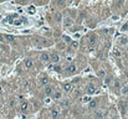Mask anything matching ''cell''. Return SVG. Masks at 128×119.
Masks as SVG:
<instances>
[{
	"mask_svg": "<svg viewBox=\"0 0 128 119\" xmlns=\"http://www.w3.org/2000/svg\"><path fill=\"white\" fill-rule=\"evenodd\" d=\"M118 109H120V112H121L122 116H124V114L127 113V109H128L127 98H126V99H121V101L118 102Z\"/></svg>",
	"mask_w": 128,
	"mask_h": 119,
	"instance_id": "cell-15",
	"label": "cell"
},
{
	"mask_svg": "<svg viewBox=\"0 0 128 119\" xmlns=\"http://www.w3.org/2000/svg\"><path fill=\"white\" fill-rule=\"evenodd\" d=\"M60 89H61V92L65 94V96H68V94H71L72 92H74V89H75V87L72 86V83L71 82H61L60 83Z\"/></svg>",
	"mask_w": 128,
	"mask_h": 119,
	"instance_id": "cell-3",
	"label": "cell"
},
{
	"mask_svg": "<svg viewBox=\"0 0 128 119\" xmlns=\"http://www.w3.org/2000/svg\"><path fill=\"white\" fill-rule=\"evenodd\" d=\"M87 45H88V47L90 48H93V47H96L97 46V42H98V37H97V35L94 34V32H91L88 36H87Z\"/></svg>",
	"mask_w": 128,
	"mask_h": 119,
	"instance_id": "cell-10",
	"label": "cell"
},
{
	"mask_svg": "<svg viewBox=\"0 0 128 119\" xmlns=\"http://www.w3.org/2000/svg\"><path fill=\"white\" fill-rule=\"evenodd\" d=\"M55 48H56L55 51H57V52L60 53V52H62V51H66V50H67V45H66L62 40H57V41H56V43H55Z\"/></svg>",
	"mask_w": 128,
	"mask_h": 119,
	"instance_id": "cell-17",
	"label": "cell"
},
{
	"mask_svg": "<svg viewBox=\"0 0 128 119\" xmlns=\"http://www.w3.org/2000/svg\"><path fill=\"white\" fill-rule=\"evenodd\" d=\"M64 68H65V65L61 62V63H57V65H52V71L57 75H62L64 73Z\"/></svg>",
	"mask_w": 128,
	"mask_h": 119,
	"instance_id": "cell-21",
	"label": "cell"
},
{
	"mask_svg": "<svg viewBox=\"0 0 128 119\" xmlns=\"http://www.w3.org/2000/svg\"><path fill=\"white\" fill-rule=\"evenodd\" d=\"M22 63H24V66H25V68H26V70H32V68L35 67V62H34V60H32V58H30V57L24 58Z\"/></svg>",
	"mask_w": 128,
	"mask_h": 119,
	"instance_id": "cell-19",
	"label": "cell"
},
{
	"mask_svg": "<svg viewBox=\"0 0 128 119\" xmlns=\"http://www.w3.org/2000/svg\"><path fill=\"white\" fill-rule=\"evenodd\" d=\"M1 52H2V50H1V46H0V57H1Z\"/></svg>",
	"mask_w": 128,
	"mask_h": 119,
	"instance_id": "cell-35",
	"label": "cell"
},
{
	"mask_svg": "<svg viewBox=\"0 0 128 119\" xmlns=\"http://www.w3.org/2000/svg\"><path fill=\"white\" fill-rule=\"evenodd\" d=\"M101 97H96V98H91L90 99V102H88V104H87V108L90 109V111H96V109H100V108H102L101 107Z\"/></svg>",
	"mask_w": 128,
	"mask_h": 119,
	"instance_id": "cell-5",
	"label": "cell"
},
{
	"mask_svg": "<svg viewBox=\"0 0 128 119\" xmlns=\"http://www.w3.org/2000/svg\"><path fill=\"white\" fill-rule=\"evenodd\" d=\"M47 113H48V116H50L51 119H58L61 117V109H60V107H57V106L50 107Z\"/></svg>",
	"mask_w": 128,
	"mask_h": 119,
	"instance_id": "cell-6",
	"label": "cell"
},
{
	"mask_svg": "<svg viewBox=\"0 0 128 119\" xmlns=\"http://www.w3.org/2000/svg\"><path fill=\"white\" fill-rule=\"evenodd\" d=\"M112 56L113 57H116V58H122V56H123V53H122V51L120 50V48H113L112 50Z\"/></svg>",
	"mask_w": 128,
	"mask_h": 119,
	"instance_id": "cell-27",
	"label": "cell"
},
{
	"mask_svg": "<svg viewBox=\"0 0 128 119\" xmlns=\"http://www.w3.org/2000/svg\"><path fill=\"white\" fill-rule=\"evenodd\" d=\"M60 40H62V41H64V42H65V43H66L67 46H68V45H70V42L72 41V39H71V37H70L68 35H62Z\"/></svg>",
	"mask_w": 128,
	"mask_h": 119,
	"instance_id": "cell-28",
	"label": "cell"
},
{
	"mask_svg": "<svg viewBox=\"0 0 128 119\" xmlns=\"http://www.w3.org/2000/svg\"><path fill=\"white\" fill-rule=\"evenodd\" d=\"M4 39L6 42H15L16 41V37L12 36V35H4Z\"/></svg>",
	"mask_w": 128,
	"mask_h": 119,
	"instance_id": "cell-29",
	"label": "cell"
},
{
	"mask_svg": "<svg viewBox=\"0 0 128 119\" xmlns=\"http://www.w3.org/2000/svg\"><path fill=\"white\" fill-rule=\"evenodd\" d=\"M103 79H104V84H106L107 87H110V86L112 84L113 79H114V76H113V75H111V73H110V75L107 73V75H106V77H104Z\"/></svg>",
	"mask_w": 128,
	"mask_h": 119,
	"instance_id": "cell-25",
	"label": "cell"
},
{
	"mask_svg": "<svg viewBox=\"0 0 128 119\" xmlns=\"http://www.w3.org/2000/svg\"><path fill=\"white\" fill-rule=\"evenodd\" d=\"M64 97H65V94L61 92V89L57 87L56 89H55V92H54V94L51 96V98H52V101H55V102H61V101H64Z\"/></svg>",
	"mask_w": 128,
	"mask_h": 119,
	"instance_id": "cell-14",
	"label": "cell"
},
{
	"mask_svg": "<svg viewBox=\"0 0 128 119\" xmlns=\"http://www.w3.org/2000/svg\"><path fill=\"white\" fill-rule=\"evenodd\" d=\"M121 31H122V32H127L128 31V21L124 22V24L121 26Z\"/></svg>",
	"mask_w": 128,
	"mask_h": 119,
	"instance_id": "cell-30",
	"label": "cell"
},
{
	"mask_svg": "<svg viewBox=\"0 0 128 119\" xmlns=\"http://www.w3.org/2000/svg\"><path fill=\"white\" fill-rule=\"evenodd\" d=\"M104 119H113V118H112V117H110V116H106V117H104Z\"/></svg>",
	"mask_w": 128,
	"mask_h": 119,
	"instance_id": "cell-33",
	"label": "cell"
},
{
	"mask_svg": "<svg viewBox=\"0 0 128 119\" xmlns=\"http://www.w3.org/2000/svg\"><path fill=\"white\" fill-rule=\"evenodd\" d=\"M51 83V78L48 77V75H46V73H41L40 76H39V86L40 87H46V86H48Z\"/></svg>",
	"mask_w": 128,
	"mask_h": 119,
	"instance_id": "cell-12",
	"label": "cell"
},
{
	"mask_svg": "<svg viewBox=\"0 0 128 119\" xmlns=\"http://www.w3.org/2000/svg\"><path fill=\"white\" fill-rule=\"evenodd\" d=\"M106 114H104V109L103 108H100V109H96L94 113H93V119H104Z\"/></svg>",
	"mask_w": 128,
	"mask_h": 119,
	"instance_id": "cell-22",
	"label": "cell"
},
{
	"mask_svg": "<svg viewBox=\"0 0 128 119\" xmlns=\"http://www.w3.org/2000/svg\"><path fill=\"white\" fill-rule=\"evenodd\" d=\"M29 102H30V109L34 111V112L35 111H40L42 108V103L40 101H38V99H31Z\"/></svg>",
	"mask_w": 128,
	"mask_h": 119,
	"instance_id": "cell-16",
	"label": "cell"
},
{
	"mask_svg": "<svg viewBox=\"0 0 128 119\" xmlns=\"http://www.w3.org/2000/svg\"><path fill=\"white\" fill-rule=\"evenodd\" d=\"M54 5H56V7H62V6H66V2H64V1H56V2H54Z\"/></svg>",
	"mask_w": 128,
	"mask_h": 119,
	"instance_id": "cell-31",
	"label": "cell"
},
{
	"mask_svg": "<svg viewBox=\"0 0 128 119\" xmlns=\"http://www.w3.org/2000/svg\"><path fill=\"white\" fill-rule=\"evenodd\" d=\"M124 66H126V70H128V58L124 60Z\"/></svg>",
	"mask_w": 128,
	"mask_h": 119,
	"instance_id": "cell-32",
	"label": "cell"
},
{
	"mask_svg": "<svg viewBox=\"0 0 128 119\" xmlns=\"http://www.w3.org/2000/svg\"><path fill=\"white\" fill-rule=\"evenodd\" d=\"M120 96L123 97V98H128V86L127 84H123L121 91H120Z\"/></svg>",
	"mask_w": 128,
	"mask_h": 119,
	"instance_id": "cell-26",
	"label": "cell"
},
{
	"mask_svg": "<svg viewBox=\"0 0 128 119\" xmlns=\"http://www.w3.org/2000/svg\"><path fill=\"white\" fill-rule=\"evenodd\" d=\"M2 92V87H1V84H0V93Z\"/></svg>",
	"mask_w": 128,
	"mask_h": 119,
	"instance_id": "cell-34",
	"label": "cell"
},
{
	"mask_svg": "<svg viewBox=\"0 0 128 119\" xmlns=\"http://www.w3.org/2000/svg\"><path fill=\"white\" fill-rule=\"evenodd\" d=\"M78 71H80V70H78L77 65L72 62V63H70V65H66V66H65L62 76H64V77H72V76L77 75V73H78Z\"/></svg>",
	"mask_w": 128,
	"mask_h": 119,
	"instance_id": "cell-2",
	"label": "cell"
},
{
	"mask_svg": "<svg viewBox=\"0 0 128 119\" xmlns=\"http://www.w3.org/2000/svg\"><path fill=\"white\" fill-rule=\"evenodd\" d=\"M78 48H80V41H78V40H72V41L70 42V45L67 46L66 52L70 53V55H74Z\"/></svg>",
	"mask_w": 128,
	"mask_h": 119,
	"instance_id": "cell-7",
	"label": "cell"
},
{
	"mask_svg": "<svg viewBox=\"0 0 128 119\" xmlns=\"http://www.w3.org/2000/svg\"><path fill=\"white\" fill-rule=\"evenodd\" d=\"M98 91H100V87L94 82L90 81V82H87L85 86H84V91L82 92L85 93L86 96H93V94L98 93Z\"/></svg>",
	"mask_w": 128,
	"mask_h": 119,
	"instance_id": "cell-1",
	"label": "cell"
},
{
	"mask_svg": "<svg viewBox=\"0 0 128 119\" xmlns=\"http://www.w3.org/2000/svg\"><path fill=\"white\" fill-rule=\"evenodd\" d=\"M19 111H20V113H22V114H26V113L31 112V109H30V102L26 101V99L21 101L20 104H19Z\"/></svg>",
	"mask_w": 128,
	"mask_h": 119,
	"instance_id": "cell-11",
	"label": "cell"
},
{
	"mask_svg": "<svg viewBox=\"0 0 128 119\" xmlns=\"http://www.w3.org/2000/svg\"><path fill=\"white\" fill-rule=\"evenodd\" d=\"M56 88H57V86H55L52 83H50L48 86L44 87V94H45V97H50L51 98V96L54 94V92H55Z\"/></svg>",
	"mask_w": 128,
	"mask_h": 119,
	"instance_id": "cell-13",
	"label": "cell"
},
{
	"mask_svg": "<svg viewBox=\"0 0 128 119\" xmlns=\"http://www.w3.org/2000/svg\"><path fill=\"white\" fill-rule=\"evenodd\" d=\"M65 15H67L68 17H71L72 20H75L77 17V10L76 9H67V12Z\"/></svg>",
	"mask_w": 128,
	"mask_h": 119,
	"instance_id": "cell-24",
	"label": "cell"
},
{
	"mask_svg": "<svg viewBox=\"0 0 128 119\" xmlns=\"http://www.w3.org/2000/svg\"><path fill=\"white\" fill-rule=\"evenodd\" d=\"M39 60L42 63H50V52L48 51H42L39 53Z\"/></svg>",
	"mask_w": 128,
	"mask_h": 119,
	"instance_id": "cell-18",
	"label": "cell"
},
{
	"mask_svg": "<svg viewBox=\"0 0 128 119\" xmlns=\"http://www.w3.org/2000/svg\"><path fill=\"white\" fill-rule=\"evenodd\" d=\"M61 26H62L64 30H72V29L75 27V20H72V19L68 17L67 15H64Z\"/></svg>",
	"mask_w": 128,
	"mask_h": 119,
	"instance_id": "cell-4",
	"label": "cell"
},
{
	"mask_svg": "<svg viewBox=\"0 0 128 119\" xmlns=\"http://www.w3.org/2000/svg\"><path fill=\"white\" fill-rule=\"evenodd\" d=\"M126 52H127V53H128V46H127V47H126Z\"/></svg>",
	"mask_w": 128,
	"mask_h": 119,
	"instance_id": "cell-36",
	"label": "cell"
},
{
	"mask_svg": "<svg viewBox=\"0 0 128 119\" xmlns=\"http://www.w3.org/2000/svg\"><path fill=\"white\" fill-rule=\"evenodd\" d=\"M52 16H54V20H55V24H56V25H61V24H62L64 14H62L61 11H55Z\"/></svg>",
	"mask_w": 128,
	"mask_h": 119,
	"instance_id": "cell-20",
	"label": "cell"
},
{
	"mask_svg": "<svg viewBox=\"0 0 128 119\" xmlns=\"http://www.w3.org/2000/svg\"><path fill=\"white\" fill-rule=\"evenodd\" d=\"M35 119H41V118H35Z\"/></svg>",
	"mask_w": 128,
	"mask_h": 119,
	"instance_id": "cell-37",
	"label": "cell"
},
{
	"mask_svg": "<svg viewBox=\"0 0 128 119\" xmlns=\"http://www.w3.org/2000/svg\"><path fill=\"white\" fill-rule=\"evenodd\" d=\"M122 86H123V84H122L121 79L117 78V77H114L113 82H112V84L110 86V88L112 89V92H113V93H118V94H120V91H121Z\"/></svg>",
	"mask_w": 128,
	"mask_h": 119,
	"instance_id": "cell-9",
	"label": "cell"
},
{
	"mask_svg": "<svg viewBox=\"0 0 128 119\" xmlns=\"http://www.w3.org/2000/svg\"><path fill=\"white\" fill-rule=\"evenodd\" d=\"M117 43H118V46L126 48V47L128 46V37L127 36H120L118 40H117Z\"/></svg>",
	"mask_w": 128,
	"mask_h": 119,
	"instance_id": "cell-23",
	"label": "cell"
},
{
	"mask_svg": "<svg viewBox=\"0 0 128 119\" xmlns=\"http://www.w3.org/2000/svg\"><path fill=\"white\" fill-rule=\"evenodd\" d=\"M61 61H62V57H61V55L57 51H51L50 52V63L51 65L61 63Z\"/></svg>",
	"mask_w": 128,
	"mask_h": 119,
	"instance_id": "cell-8",
	"label": "cell"
}]
</instances>
